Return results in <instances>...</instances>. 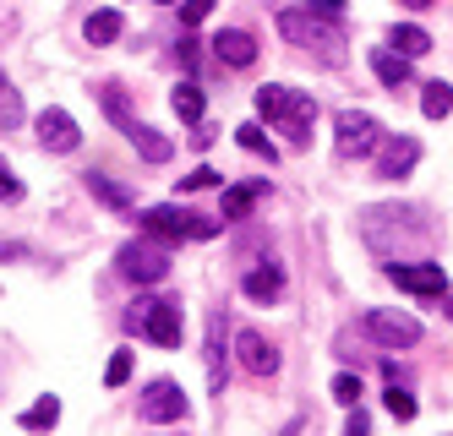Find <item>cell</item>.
Instances as JSON below:
<instances>
[{"instance_id": "obj_15", "label": "cell", "mask_w": 453, "mask_h": 436, "mask_svg": "<svg viewBox=\"0 0 453 436\" xmlns=\"http://www.w3.org/2000/svg\"><path fill=\"white\" fill-rule=\"evenodd\" d=\"M241 289H246V300H257V306H273V300L284 294V267H251V273L241 279Z\"/></svg>"}, {"instance_id": "obj_33", "label": "cell", "mask_w": 453, "mask_h": 436, "mask_svg": "<svg viewBox=\"0 0 453 436\" xmlns=\"http://www.w3.org/2000/svg\"><path fill=\"white\" fill-rule=\"evenodd\" d=\"M344 436H372V420L361 415V404H349V420H344Z\"/></svg>"}, {"instance_id": "obj_22", "label": "cell", "mask_w": 453, "mask_h": 436, "mask_svg": "<svg viewBox=\"0 0 453 436\" xmlns=\"http://www.w3.org/2000/svg\"><path fill=\"white\" fill-rule=\"evenodd\" d=\"M453 110V88L448 82H426V88H420V115H426V120H442Z\"/></svg>"}, {"instance_id": "obj_31", "label": "cell", "mask_w": 453, "mask_h": 436, "mask_svg": "<svg viewBox=\"0 0 453 436\" xmlns=\"http://www.w3.org/2000/svg\"><path fill=\"white\" fill-rule=\"evenodd\" d=\"M0 203H22V180L12 175V164L0 158Z\"/></svg>"}, {"instance_id": "obj_35", "label": "cell", "mask_w": 453, "mask_h": 436, "mask_svg": "<svg viewBox=\"0 0 453 436\" xmlns=\"http://www.w3.org/2000/svg\"><path fill=\"white\" fill-rule=\"evenodd\" d=\"M17 256H27L22 246H0V262H17Z\"/></svg>"}, {"instance_id": "obj_32", "label": "cell", "mask_w": 453, "mask_h": 436, "mask_svg": "<svg viewBox=\"0 0 453 436\" xmlns=\"http://www.w3.org/2000/svg\"><path fill=\"white\" fill-rule=\"evenodd\" d=\"M208 186H219V170H208V164H203V170H191V175L180 180V191H208Z\"/></svg>"}, {"instance_id": "obj_10", "label": "cell", "mask_w": 453, "mask_h": 436, "mask_svg": "<svg viewBox=\"0 0 453 436\" xmlns=\"http://www.w3.org/2000/svg\"><path fill=\"white\" fill-rule=\"evenodd\" d=\"M388 279L410 294H437V300L448 294V273L437 262H388Z\"/></svg>"}, {"instance_id": "obj_26", "label": "cell", "mask_w": 453, "mask_h": 436, "mask_svg": "<svg viewBox=\"0 0 453 436\" xmlns=\"http://www.w3.org/2000/svg\"><path fill=\"white\" fill-rule=\"evenodd\" d=\"M0 126H22V98H17V88L6 82V77H0Z\"/></svg>"}, {"instance_id": "obj_19", "label": "cell", "mask_w": 453, "mask_h": 436, "mask_svg": "<svg viewBox=\"0 0 453 436\" xmlns=\"http://www.w3.org/2000/svg\"><path fill=\"white\" fill-rule=\"evenodd\" d=\"M88 191L99 196L104 208H115V213H132V191H126L120 180H110V175H99V170H88Z\"/></svg>"}, {"instance_id": "obj_29", "label": "cell", "mask_w": 453, "mask_h": 436, "mask_svg": "<svg viewBox=\"0 0 453 436\" xmlns=\"http://www.w3.org/2000/svg\"><path fill=\"white\" fill-rule=\"evenodd\" d=\"M208 11H213V0H186V6H180V27H186V33H191V27H203Z\"/></svg>"}, {"instance_id": "obj_24", "label": "cell", "mask_w": 453, "mask_h": 436, "mask_svg": "<svg viewBox=\"0 0 453 436\" xmlns=\"http://www.w3.org/2000/svg\"><path fill=\"white\" fill-rule=\"evenodd\" d=\"M170 104H175L180 120H203V88H197V82H180V88L170 93Z\"/></svg>"}, {"instance_id": "obj_25", "label": "cell", "mask_w": 453, "mask_h": 436, "mask_svg": "<svg viewBox=\"0 0 453 436\" xmlns=\"http://www.w3.org/2000/svg\"><path fill=\"white\" fill-rule=\"evenodd\" d=\"M235 142H241L246 153H263V158H279V148L268 142V131H263V126H241V131H235Z\"/></svg>"}, {"instance_id": "obj_36", "label": "cell", "mask_w": 453, "mask_h": 436, "mask_svg": "<svg viewBox=\"0 0 453 436\" xmlns=\"http://www.w3.org/2000/svg\"><path fill=\"white\" fill-rule=\"evenodd\" d=\"M404 6H410V11H426V6H437V0H404Z\"/></svg>"}, {"instance_id": "obj_2", "label": "cell", "mask_w": 453, "mask_h": 436, "mask_svg": "<svg viewBox=\"0 0 453 436\" xmlns=\"http://www.w3.org/2000/svg\"><path fill=\"white\" fill-rule=\"evenodd\" d=\"M279 33L289 44H301L322 60H339V44H344V17H322L311 6H296V11H279Z\"/></svg>"}, {"instance_id": "obj_9", "label": "cell", "mask_w": 453, "mask_h": 436, "mask_svg": "<svg viewBox=\"0 0 453 436\" xmlns=\"http://www.w3.org/2000/svg\"><path fill=\"white\" fill-rule=\"evenodd\" d=\"M137 415H142L148 425L186 420V393H180L170 377H158V382H148V387H142V398H137Z\"/></svg>"}, {"instance_id": "obj_6", "label": "cell", "mask_w": 453, "mask_h": 436, "mask_svg": "<svg viewBox=\"0 0 453 436\" xmlns=\"http://www.w3.org/2000/svg\"><path fill=\"white\" fill-rule=\"evenodd\" d=\"M334 142H339V158H372L377 142H382V126L361 110H344L334 120Z\"/></svg>"}, {"instance_id": "obj_34", "label": "cell", "mask_w": 453, "mask_h": 436, "mask_svg": "<svg viewBox=\"0 0 453 436\" xmlns=\"http://www.w3.org/2000/svg\"><path fill=\"white\" fill-rule=\"evenodd\" d=\"M180 65H186V72H191V65H197V44H191V33L180 39Z\"/></svg>"}, {"instance_id": "obj_12", "label": "cell", "mask_w": 453, "mask_h": 436, "mask_svg": "<svg viewBox=\"0 0 453 436\" xmlns=\"http://www.w3.org/2000/svg\"><path fill=\"white\" fill-rule=\"evenodd\" d=\"M39 142H44L50 153H77V148H82V131H77V120H72L66 110H44V115H39Z\"/></svg>"}, {"instance_id": "obj_16", "label": "cell", "mask_w": 453, "mask_h": 436, "mask_svg": "<svg viewBox=\"0 0 453 436\" xmlns=\"http://www.w3.org/2000/svg\"><path fill=\"white\" fill-rule=\"evenodd\" d=\"M230 333H224V317H208V387L224 393V365H230Z\"/></svg>"}, {"instance_id": "obj_14", "label": "cell", "mask_w": 453, "mask_h": 436, "mask_svg": "<svg viewBox=\"0 0 453 436\" xmlns=\"http://www.w3.org/2000/svg\"><path fill=\"white\" fill-rule=\"evenodd\" d=\"M213 55L224 65H235V72H246V65L257 60V39H251V33H241V27H224L219 39H213Z\"/></svg>"}, {"instance_id": "obj_20", "label": "cell", "mask_w": 453, "mask_h": 436, "mask_svg": "<svg viewBox=\"0 0 453 436\" xmlns=\"http://www.w3.org/2000/svg\"><path fill=\"white\" fill-rule=\"evenodd\" d=\"M388 50H399V55H426L432 50V33L426 27H415V22H404V27H394V44H388Z\"/></svg>"}, {"instance_id": "obj_8", "label": "cell", "mask_w": 453, "mask_h": 436, "mask_svg": "<svg viewBox=\"0 0 453 436\" xmlns=\"http://www.w3.org/2000/svg\"><path fill=\"white\" fill-rule=\"evenodd\" d=\"M361 327L372 333V339H377L382 349L420 344V322H415V317H404V311H382V306H372V311L361 317Z\"/></svg>"}, {"instance_id": "obj_30", "label": "cell", "mask_w": 453, "mask_h": 436, "mask_svg": "<svg viewBox=\"0 0 453 436\" xmlns=\"http://www.w3.org/2000/svg\"><path fill=\"white\" fill-rule=\"evenodd\" d=\"M334 398H339L344 409H349V404H361V377H349V371H344V377H334Z\"/></svg>"}, {"instance_id": "obj_17", "label": "cell", "mask_w": 453, "mask_h": 436, "mask_svg": "<svg viewBox=\"0 0 453 436\" xmlns=\"http://www.w3.org/2000/svg\"><path fill=\"white\" fill-rule=\"evenodd\" d=\"M263 196H268V180H241V186H230V191H224V224H235V218H246L257 203H263Z\"/></svg>"}, {"instance_id": "obj_13", "label": "cell", "mask_w": 453, "mask_h": 436, "mask_svg": "<svg viewBox=\"0 0 453 436\" xmlns=\"http://www.w3.org/2000/svg\"><path fill=\"white\" fill-rule=\"evenodd\" d=\"M377 148H382V158H377V175H382V180L410 175L415 158H420V142H415V137H388V142H377Z\"/></svg>"}, {"instance_id": "obj_7", "label": "cell", "mask_w": 453, "mask_h": 436, "mask_svg": "<svg viewBox=\"0 0 453 436\" xmlns=\"http://www.w3.org/2000/svg\"><path fill=\"white\" fill-rule=\"evenodd\" d=\"M120 273L132 279V284H158L170 273V251L165 246H153V241H132V246H120Z\"/></svg>"}, {"instance_id": "obj_4", "label": "cell", "mask_w": 453, "mask_h": 436, "mask_svg": "<svg viewBox=\"0 0 453 436\" xmlns=\"http://www.w3.org/2000/svg\"><path fill=\"white\" fill-rule=\"evenodd\" d=\"M142 229L153 234V241H208V234H219V218L180 213V208H148Z\"/></svg>"}, {"instance_id": "obj_1", "label": "cell", "mask_w": 453, "mask_h": 436, "mask_svg": "<svg viewBox=\"0 0 453 436\" xmlns=\"http://www.w3.org/2000/svg\"><path fill=\"white\" fill-rule=\"evenodd\" d=\"M257 115H263L268 126H279L296 148H306L311 142V120H317V104L306 93H296V88H279V82H268V88H257Z\"/></svg>"}, {"instance_id": "obj_23", "label": "cell", "mask_w": 453, "mask_h": 436, "mask_svg": "<svg viewBox=\"0 0 453 436\" xmlns=\"http://www.w3.org/2000/svg\"><path fill=\"white\" fill-rule=\"evenodd\" d=\"M55 420H60V398H55V393H44L39 404H34V409L22 415V431H50Z\"/></svg>"}, {"instance_id": "obj_37", "label": "cell", "mask_w": 453, "mask_h": 436, "mask_svg": "<svg viewBox=\"0 0 453 436\" xmlns=\"http://www.w3.org/2000/svg\"><path fill=\"white\" fill-rule=\"evenodd\" d=\"M301 431H306V425H301V420H289V425H284V436H301Z\"/></svg>"}, {"instance_id": "obj_28", "label": "cell", "mask_w": 453, "mask_h": 436, "mask_svg": "<svg viewBox=\"0 0 453 436\" xmlns=\"http://www.w3.org/2000/svg\"><path fill=\"white\" fill-rule=\"evenodd\" d=\"M126 377H132V349H115V360L104 365V382H110V387H120Z\"/></svg>"}, {"instance_id": "obj_3", "label": "cell", "mask_w": 453, "mask_h": 436, "mask_svg": "<svg viewBox=\"0 0 453 436\" xmlns=\"http://www.w3.org/2000/svg\"><path fill=\"white\" fill-rule=\"evenodd\" d=\"M99 104H104V115L115 120V131H120V137L132 142L148 164H165V158L175 153V148H170V137H158L153 126H142L132 110H126V93H120V88H110V82H104V88H99Z\"/></svg>"}, {"instance_id": "obj_38", "label": "cell", "mask_w": 453, "mask_h": 436, "mask_svg": "<svg viewBox=\"0 0 453 436\" xmlns=\"http://www.w3.org/2000/svg\"><path fill=\"white\" fill-rule=\"evenodd\" d=\"M442 311H448V322H453V300H448V294H442Z\"/></svg>"}, {"instance_id": "obj_27", "label": "cell", "mask_w": 453, "mask_h": 436, "mask_svg": "<svg viewBox=\"0 0 453 436\" xmlns=\"http://www.w3.org/2000/svg\"><path fill=\"white\" fill-rule=\"evenodd\" d=\"M388 415H394V420H415V398L399 382H388Z\"/></svg>"}, {"instance_id": "obj_21", "label": "cell", "mask_w": 453, "mask_h": 436, "mask_svg": "<svg viewBox=\"0 0 453 436\" xmlns=\"http://www.w3.org/2000/svg\"><path fill=\"white\" fill-rule=\"evenodd\" d=\"M82 33H88V44H115L120 39V11H93L82 22Z\"/></svg>"}, {"instance_id": "obj_39", "label": "cell", "mask_w": 453, "mask_h": 436, "mask_svg": "<svg viewBox=\"0 0 453 436\" xmlns=\"http://www.w3.org/2000/svg\"><path fill=\"white\" fill-rule=\"evenodd\" d=\"M165 6H175V0H165Z\"/></svg>"}, {"instance_id": "obj_5", "label": "cell", "mask_w": 453, "mask_h": 436, "mask_svg": "<svg viewBox=\"0 0 453 436\" xmlns=\"http://www.w3.org/2000/svg\"><path fill=\"white\" fill-rule=\"evenodd\" d=\"M132 327L148 333L158 349H175L180 344V300H142L132 311Z\"/></svg>"}, {"instance_id": "obj_11", "label": "cell", "mask_w": 453, "mask_h": 436, "mask_svg": "<svg viewBox=\"0 0 453 436\" xmlns=\"http://www.w3.org/2000/svg\"><path fill=\"white\" fill-rule=\"evenodd\" d=\"M230 344H235V360L246 365L251 377H273V371H279V349H273V344L263 339V333H251V327H241V333H235Z\"/></svg>"}, {"instance_id": "obj_18", "label": "cell", "mask_w": 453, "mask_h": 436, "mask_svg": "<svg viewBox=\"0 0 453 436\" xmlns=\"http://www.w3.org/2000/svg\"><path fill=\"white\" fill-rule=\"evenodd\" d=\"M372 72H377L382 88H394V93L410 88V77H415L410 72V55H399V50H372Z\"/></svg>"}]
</instances>
